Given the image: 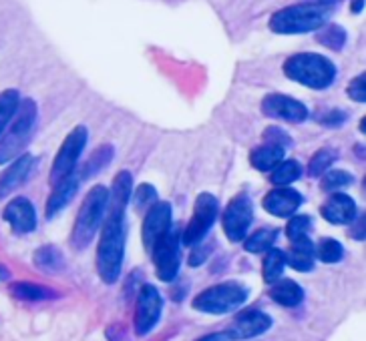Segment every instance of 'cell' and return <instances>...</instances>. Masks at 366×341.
Listing matches in <instances>:
<instances>
[{"label": "cell", "instance_id": "45", "mask_svg": "<svg viewBox=\"0 0 366 341\" xmlns=\"http://www.w3.org/2000/svg\"><path fill=\"white\" fill-rule=\"evenodd\" d=\"M6 278H9V271L0 267V279H6Z\"/></svg>", "mask_w": 366, "mask_h": 341}, {"label": "cell", "instance_id": "3", "mask_svg": "<svg viewBox=\"0 0 366 341\" xmlns=\"http://www.w3.org/2000/svg\"><path fill=\"white\" fill-rule=\"evenodd\" d=\"M284 75L300 85L322 91L332 85L336 78V66L328 56L318 53H300L284 63Z\"/></svg>", "mask_w": 366, "mask_h": 341}, {"label": "cell", "instance_id": "40", "mask_svg": "<svg viewBox=\"0 0 366 341\" xmlns=\"http://www.w3.org/2000/svg\"><path fill=\"white\" fill-rule=\"evenodd\" d=\"M207 253H209V247H204L202 243H197L194 251H192V255H189V265H202L205 261V257H207Z\"/></svg>", "mask_w": 366, "mask_h": 341}, {"label": "cell", "instance_id": "5", "mask_svg": "<svg viewBox=\"0 0 366 341\" xmlns=\"http://www.w3.org/2000/svg\"><path fill=\"white\" fill-rule=\"evenodd\" d=\"M36 117H39L36 103L33 98H22L14 117H12L11 128L0 139V165H6L21 155L33 135Z\"/></svg>", "mask_w": 366, "mask_h": 341}, {"label": "cell", "instance_id": "41", "mask_svg": "<svg viewBox=\"0 0 366 341\" xmlns=\"http://www.w3.org/2000/svg\"><path fill=\"white\" fill-rule=\"evenodd\" d=\"M355 221V229L350 231V235L355 237V239H358V241H365V215H360L358 219H352Z\"/></svg>", "mask_w": 366, "mask_h": 341}, {"label": "cell", "instance_id": "37", "mask_svg": "<svg viewBox=\"0 0 366 341\" xmlns=\"http://www.w3.org/2000/svg\"><path fill=\"white\" fill-rule=\"evenodd\" d=\"M366 75L355 76L352 81H350V85H348V96L356 101V103H365L366 101Z\"/></svg>", "mask_w": 366, "mask_h": 341}, {"label": "cell", "instance_id": "15", "mask_svg": "<svg viewBox=\"0 0 366 341\" xmlns=\"http://www.w3.org/2000/svg\"><path fill=\"white\" fill-rule=\"evenodd\" d=\"M4 221L11 225L14 233L26 235L34 231L36 227V211H34L33 203L26 197H16L12 199L6 209H4Z\"/></svg>", "mask_w": 366, "mask_h": 341}, {"label": "cell", "instance_id": "33", "mask_svg": "<svg viewBox=\"0 0 366 341\" xmlns=\"http://www.w3.org/2000/svg\"><path fill=\"white\" fill-rule=\"evenodd\" d=\"M320 177H322L324 191H338V189H345V187H348L352 183V175L342 169L326 170Z\"/></svg>", "mask_w": 366, "mask_h": 341}, {"label": "cell", "instance_id": "38", "mask_svg": "<svg viewBox=\"0 0 366 341\" xmlns=\"http://www.w3.org/2000/svg\"><path fill=\"white\" fill-rule=\"evenodd\" d=\"M318 121H320L322 125H328V127H336V125L345 123L346 113L345 111H338V108H334V111H328V113L318 115Z\"/></svg>", "mask_w": 366, "mask_h": 341}, {"label": "cell", "instance_id": "6", "mask_svg": "<svg viewBox=\"0 0 366 341\" xmlns=\"http://www.w3.org/2000/svg\"><path fill=\"white\" fill-rule=\"evenodd\" d=\"M246 299H248V289L237 281H227V283L202 291L194 299V310L222 315V313H229V311L237 310L239 305H244Z\"/></svg>", "mask_w": 366, "mask_h": 341}, {"label": "cell", "instance_id": "12", "mask_svg": "<svg viewBox=\"0 0 366 341\" xmlns=\"http://www.w3.org/2000/svg\"><path fill=\"white\" fill-rule=\"evenodd\" d=\"M172 229V205L165 201H155L147 209L145 221H143V245L147 251L157 243Z\"/></svg>", "mask_w": 366, "mask_h": 341}, {"label": "cell", "instance_id": "26", "mask_svg": "<svg viewBox=\"0 0 366 341\" xmlns=\"http://www.w3.org/2000/svg\"><path fill=\"white\" fill-rule=\"evenodd\" d=\"M34 263L36 267H41L46 273H54V271H61L63 265H65V259H63V253L53 245L41 247L36 253H34Z\"/></svg>", "mask_w": 366, "mask_h": 341}, {"label": "cell", "instance_id": "14", "mask_svg": "<svg viewBox=\"0 0 366 341\" xmlns=\"http://www.w3.org/2000/svg\"><path fill=\"white\" fill-rule=\"evenodd\" d=\"M272 327V317L264 311H244L239 313L234 323L226 330L227 337L232 341L239 340H252L256 335H262Z\"/></svg>", "mask_w": 366, "mask_h": 341}, {"label": "cell", "instance_id": "18", "mask_svg": "<svg viewBox=\"0 0 366 341\" xmlns=\"http://www.w3.org/2000/svg\"><path fill=\"white\" fill-rule=\"evenodd\" d=\"M79 183H81V177L75 175V173H71V175H66L65 179L54 183L53 193H51V197L46 201V217L49 219H53L54 215L61 213L66 205L73 201V197L79 191Z\"/></svg>", "mask_w": 366, "mask_h": 341}, {"label": "cell", "instance_id": "43", "mask_svg": "<svg viewBox=\"0 0 366 341\" xmlns=\"http://www.w3.org/2000/svg\"><path fill=\"white\" fill-rule=\"evenodd\" d=\"M306 2H316V4H326V6H334L340 0H306Z\"/></svg>", "mask_w": 366, "mask_h": 341}, {"label": "cell", "instance_id": "1", "mask_svg": "<svg viewBox=\"0 0 366 341\" xmlns=\"http://www.w3.org/2000/svg\"><path fill=\"white\" fill-rule=\"evenodd\" d=\"M125 213L107 211L103 219V231L97 247L99 278L107 285L115 283L121 275L123 257H125Z\"/></svg>", "mask_w": 366, "mask_h": 341}, {"label": "cell", "instance_id": "13", "mask_svg": "<svg viewBox=\"0 0 366 341\" xmlns=\"http://www.w3.org/2000/svg\"><path fill=\"white\" fill-rule=\"evenodd\" d=\"M262 113L269 118H280L288 123H304L308 118V108L300 101L288 95H268L262 101Z\"/></svg>", "mask_w": 366, "mask_h": 341}, {"label": "cell", "instance_id": "22", "mask_svg": "<svg viewBox=\"0 0 366 341\" xmlns=\"http://www.w3.org/2000/svg\"><path fill=\"white\" fill-rule=\"evenodd\" d=\"M269 297L282 307H296L304 301V289L292 279H278L269 287Z\"/></svg>", "mask_w": 366, "mask_h": 341}, {"label": "cell", "instance_id": "23", "mask_svg": "<svg viewBox=\"0 0 366 341\" xmlns=\"http://www.w3.org/2000/svg\"><path fill=\"white\" fill-rule=\"evenodd\" d=\"M280 161H284V147L272 145V143L258 147L249 157V163L258 170H272Z\"/></svg>", "mask_w": 366, "mask_h": 341}, {"label": "cell", "instance_id": "20", "mask_svg": "<svg viewBox=\"0 0 366 341\" xmlns=\"http://www.w3.org/2000/svg\"><path fill=\"white\" fill-rule=\"evenodd\" d=\"M131 193H133V179H131L129 170H119L113 179L111 191H109L107 211H121L125 213L127 205L131 201Z\"/></svg>", "mask_w": 366, "mask_h": 341}, {"label": "cell", "instance_id": "17", "mask_svg": "<svg viewBox=\"0 0 366 341\" xmlns=\"http://www.w3.org/2000/svg\"><path fill=\"white\" fill-rule=\"evenodd\" d=\"M322 217L332 225H348L352 223L356 217V203L352 197H348L345 193H332L328 197V201L322 205Z\"/></svg>", "mask_w": 366, "mask_h": 341}, {"label": "cell", "instance_id": "27", "mask_svg": "<svg viewBox=\"0 0 366 341\" xmlns=\"http://www.w3.org/2000/svg\"><path fill=\"white\" fill-rule=\"evenodd\" d=\"M19 103H21L19 91L9 88V91L0 93V137H2V133L6 131L12 117H14V113H16V108H19Z\"/></svg>", "mask_w": 366, "mask_h": 341}, {"label": "cell", "instance_id": "16", "mask_svg": "<svg viewBox=\"0 0 366 341\" xmlns=\"http://www.w3.org/2000/svg\"><path fill=\"white\" fill-rule=\"evenodd\" d=\"M302 195L290 187H278L264 197V209L274 217H292L300 209Z\"/></svg>", "mask_w": 366, "mask_h": 341}, {"label": "cell", "instance_id": "34", "mask_svg": "<svg viewBox=\"0 0 366 341\" xmlns=\"http://www.w3.org/2000/svg\"><path fill=\"white\" fill-rule=\"evenodd\" d=\"M310 229H312V219H310L308 215L294 213V217L290 219V223L286 227V235H288L290 241H298V239L308 237Z\"/></svg>", "mask_w": 366, "mask_h": 341}, {"label": "cell", "instance_id": "31", "mask_svg": "<svg viewBox=\"0 0 366 341\" xmlns=\"http://www.w3.org/2000/svg\"><path fill=\"white\" fill-rule=\"evenodd\" d=\"M111 161H113V147H111V145L99 147V149L89 157V161H86L85 169H83V175H81V177H93V175H97L99 170L105 169Z\"/></svg>", "mask_w": 366, "mask_h": 341}, {"label": "cell", "instance_id": "28", "mask_svg": "<svg viewBox=\"0 0 366 341\" xmlns=\"http://www.w3.org/2000/svg\"><path fill=\"white\" fill-rule=\"evenodd\" d=\"M318 43L324 44L330 51H342L346 44V31L338 24H324L322 29H318Z\"/></svg>", "mask_w": 366, "mask_h": 341}, {"label": "cell", "instance_id": "29", "mask_svg": "<svg viewBox=\"0 0 366 341\" xmlns=\"http://www.w3.org/2000/svg\"><path fill=\"white\" fill-rule=\"evenodd\" d=\"M276 239H278V231L276 229H259L256 233L249 235L244 247L249 253H264V251H268L269 247H274Z\"/></svg>", "mask_w": 366, "mask_h": 341}, {"label": "cell", "instance_id": "4", "mask_svg": "<svg viewBox=\"0 0 366 341\" xmlns=\"http://www.w3.org/2000/svg\"><path fill=\"white\" fill-rule=\"evenodd\" d=\"M107 203L109 189L103 185H95L91 191L86 193L85 201H83L79 215H76L73 235H71V241H73L75 249H85L93 241V237L101 229L105 213H107Z\"/></svg>", "mask_w": 366, "mask_h": 341}, {"label": "cell", "instance_id": "42", "mask_svg": "<svg viewBox=\"0 0 366 341\" xmlns=\"http://www.w3.org/2000/svg\"><path fill=\"white\" fill-rule=\"evenodd\" d=\"M197 341H232L229 337H227V333L224 331V333H212V335H205V337H202V340Z\"/></svg>", "mask_w": 366, "mask_h": 341}, {"label": "cell", "instance_id": "11", "mask_svg": "<svg viewBox=\"0 0 366 341\" xmlns=\"http://www.w3.org/2000/svg\"><path fill=\"white\" fill-rule=\"evenodd\" d=\"M163 310L162 293L153 285H143L137 297V307H135V333L137 335H147L159 321Z\"/></svg>", "mask_w": 366, "mask_h": 341}, {"label": "cell", "instance_id": "7", "mask_svg": "<svg viewBox=\"0 0 366 341\" xmlns=\"http://www.w3.org/2000/svg\"><path fill=\"white\" fill-rule=\"evenodd\" d=\"M217 215H219V203L212 193H202L194 205V215L189 219V223L185 227V231L179 237V243L194 247L202 243L205 235L209 233V229L216 223Z\"/></svg>", "mask_w": 366, "mask_h": 341}, {"label": "cell", "instance_id": "9", "mask_svg": "<svg viewBox=\"0 0 366 341\" xmlns=\"http://www.w3.org/2000/svg\"><path fill=\"white\" fill-rule=\"evenodd\" d=\"M151 257L155 263V273L162 281H173L179 271V235L173 231V227L157 239V243L151 247Z\"/></svg>", "mask_w": 366, "mask_h": 341}, {"label": "cell", "instance_id": "10", "mask_svg": "<svg viewBox=\"0 0 366 341\" xmlns=\"http://www.w3.org/2000/svg\"><path fill=\"white\" fill-rule=\"evenodd\" d=\"M254 221V207L249 201L248 195L239 193L232 201L227 203L226 211H224V231L226 237L232 243H239L246 239L249 225Z\"/></svg>", "mask_w": 366, "mask_h": 341}, {"label": "cell", "instance_id": "35", "mask_svg": "<svg viewBox=\"0 0 366 341\" xmlns=\"http://www.w3.org/2000/svg\"><path fill=\"white\" fill-rule=\"evenodd\" d=\"M316 255L320 257L324 263H338L345 257V249L336 239H322L316 249Z\"/></svg>", "mask_w": 366, "mask_h": 341}, {"label": "cell", "instance_id": "21", "mask_svg": "<svg viewBox=\"0 0 366 341\" xmlns=\"http://www.w3.org/2000/svg\"><path fill=\"white\" fill-rule=\"evenodd\" d=\"M284 255H286V263H288L292 269L306 273V271H310L314 267L316 247H314V243L308 237H304V239H298V241H292L290 251L284 253Z\"/></svg>", "mask_w": 366, "mask_h": 341}, {"label": "cell", "instance_id": "2", "mask_svg": "<svg viewBox=\"0 0 366 341\" xmlns=\"http://www.w3.org/2000/svg\"><path fill=\"white\" fill-rule=\"evenodd\" d=\"M332 14V6L302 2L294 6H286L269 19V29L278 34H304L322 29Z\"/></svg>", "mask_w": 366, "mask_h": 341}, {"label": "cell", "instance_id": "8", "mask_svg": "<svg viewBox=\"0 0 366 341\" xmlns=\"http://www.w3.org/2000/svg\"><path fill=\"white\" fill-rule=\"evenodd\" d=\"M86 141H89V131H86V127H81V125L66 135V139L63 141L61 149H59L56 157H54L53 169H51V181H53V185L56 181H61V179H65L66 175L75 173L76 163H79L86 147Z\"/></svg>", "mask_w": 366, "mask_h": 341}, {"label": "cell", "instance_id": "30", "mask_svg": "<svg viewBox=\"0 0 366 341\" xmlns=\"http://www.w3.org/2000/svg\"><path fill=\"white\" fill-rule=\"evenodd\" d=\"M11 293L16 299L21 301H43V299H49L53 293L46 291L44 287H39L34 283H29V281H19L11 287Z\"/></svg>", "mask_w": 366, "mask_h": 341}, {"label": "cell", "instance_id": "32", "mask_svg": "<svg viewBox=\"0 0 366 341\" xmlns=\"http://www.w3.org/2000/svg\"><path fill=\"white\" fill-rule=\"evenodd\" d=\"M338 159V153L330 147H324L320 149L316 155H314L312 159H310V167H308V173H310V177H320L322 173L328 170V167L336 163Z\"/></svg>", "mask_w": 366, "mask_h": 341}, {"label": "cell", "instance_id": "44", "mask_svg": "<svg viewBox=\"0 0 366 341\" xmlns=\"http://www.w3.org/2000/svg\"><path fill=\"white\" fill-rule=\"evenodd\" d=\"M365 9V0H355V4H352V12H360Z\"/></svg>", "mask_w": 366, "mask_h": 341}, {"label": "cell", "instance_id": "19", "mask_svg": "<svg viewBox=\"0 0 366 341\" xmlns=\"http://www.w3.org/2000/svg\"><path fill=\"white\" fill-rule=\"evenodd\" d=\"M33 169V157L31 155H19L16 159L11 161L9 169L0 175V197L11 195L14 189H19L29 173Z\"/></svg>", "mask_w": 366, "mask_h": 341}, {"label": "cell", "instance_id": "39", "mask_svg": "<svg viewBox=\"0 0 366 341\" xmlns=\"http://www.w3.org/2000/svg\"><path fill=\"white\" fill-rule=\"evenodd\" d=\"M266 141L272 143V145H280V147H288L292 143L290 137L282 128H268L266 131Z\"/></svg>", "mask_w": 366, "mask_h": 341}, {"label": "cell", "instance_id": "25", "mask_svg": "<svg viewBox=\"0 0 366 341\" xmlns=\"http://www.w3.org/2000/svg\"><path fill=\"white\" fill-rule=\"evenodd\" d=\"M302 177V165L298 161H280L274 169L269 181L278 187H288L290 183L298 181Z\"/></svg>", "mask_w": 366, "mask_h": 341}, {"label": "cell", "instance_id": "36", "mask_svg": "<svg viewBox=\"0 0 366 341\" xmlns=\"http://www.w3.org/2000/svg\"><path fill=\"white\" fill-rule=\"evenodd\" d=\"M131 197H133L137 209H149L151 205L157 201V191H155V187H151L149 183H141L135 193H131Z\"/></svg>", "mask_w": 366, "mask_h": 341}, {"label": "cell", "instance_id": "24", "mask_svg": "<svg viewBox=\"0 0 366 341\" xmlns=\"http://www.w3.org/2000/svg\"><path fill=\"white\" fill-rule=\"evenodd\" d=\"M284 267H286V255L282 249H276V247H269L266 251V259H264V267H262V275H264V281L266 283H274L282 278L284 273Z\"/></svg>", "mask_w": 366, "mask_h": 341}]
</instances>
